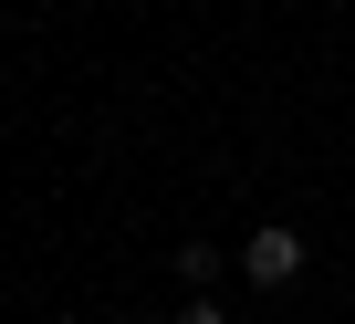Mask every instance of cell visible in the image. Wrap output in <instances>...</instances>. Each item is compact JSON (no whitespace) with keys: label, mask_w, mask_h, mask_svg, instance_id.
Masks as SVG:
<instances>
[{"label":"cell","mask_w":355,"mask_h":324,"mask_svg":"<svg viewBox=\"0 0 355 324\" xmlns=\"http://www.w3.org/2000/svg\"><path fill=\"white\" fill-rule=\"evenodd\" d=\"M241 272H251L261 293H282V282L303 272V230H282V220H261V230L241 241Z\"/></svg>","instance_id":"obj_1"},{"label":"cell","mask_w":355,"mask_h":324,"mask_svg":"<svg viewBox=\"0 0 355 324\" xmlns=\"http://www.w3.org/2000/svg\"><path fill=\"white\" fill-rule=\"evenodd\" d=\"M178 324H220V303H209V293H189V303H178Z\"/></svg>","instance_id":"obj_3"},{"label":"cell","mask_w":355,"mask_h":324,"mask_svg":"<svg viewBox=\"0 0 355 324\" xmlns=\"http://www.w3.org/2000/svg\"><path fill=\"white\" fill-rule=\"evenodd\" d=\"M178 282L209 293V282H220V251H209V241H178Z\"/></svg>","instance_id":"obj_2"}]
</instances>
